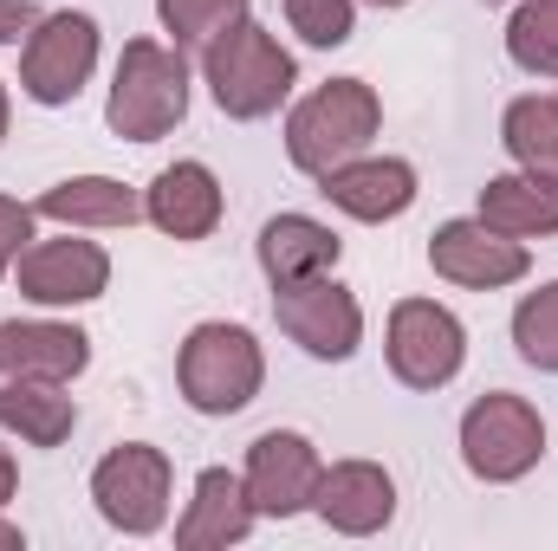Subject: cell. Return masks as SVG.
I'll return each mask as SVG.
<instances>
[{"label": "cell", "instance_id": "cell-1", "mask_svg": "<svg viewBox=\"0 0 558 551\" xmlns=\"http://www.w3.org/2000/svg\"><path fill=\"white\" fill-rule=\"evenodd\" d=\"M202 72H208L215 105H221L234 124H260V118H274L279 105L292 98V85H299L292 52L279 46L260 20L228 26V33L202 52Z\"/></svg>", "mask_w": 558, "mask_h": 551}, {"label": "cell", "instance_id": "cell-2", "mask_svg": "<svg viewBox=\"0 0 558 551\" xmlns=\"http://www.w3.org/2000/svg\"><path fill=\"white\" fill-rule=\"evenodd\" d=\"M377 131H384L377 91L364 78H331V85H318L312 98L292 105V118H286V156H292V169H305L318 182L338 162L364 156Z\"/></svg>", "mask_w": 558, "mask_h": 551}, {"label": "cell", "instance_id": "cell-3", "mask_svg": "<svg viewBox=\"0 0 558 551\" xmlns=\"http://www.w3.org/2000/svg\"><path fill=\"white\" fill-rule=\"evenodd\" d=\"M175 383L189 396L195 415H241L260 383H267V357H260V338L247 325H228V318H208L182 338V357H175Z\"/></svg>", "mask_w": 558, "mask_h": 551}, {"label": "cell", "instance_id": "cell-4", "mask_svg": "<svg viewBox=\"0 0 558 551\" xmlns=\"http://www.w3.org/2000/svg\"><path fill=\"white\" fill-rule=\"evenodd\" d=\"M182 118H189V65H182V46L131 39L124 59H118L111 98H105V124L124 143H156V137H169Z\"/></svg>", "mask_w": 558, "mask_h": 551}, {"label": "cell", "instance_id": "cell-5", "mask_svg": "<svg viewBox=\"0 0 558 551\" xmlns=\"http://www.w3.org/2000/svg\"><path fill=\"white\" fill-rule=\"evenodd\" d=\"M539 454H546V421L526 396L494 390L461 415V461H468L474 480H487V487L526 480L539 467Z\"/></svg>", "mask_w": 558, "mask_h": 551}, {"label": "cell", "instance_id": "cell-6", "mask_svg": "<svg viewBox=\"0 0 558 551\" xmlns=\"http://www.w3.org/2000/svg\"><path fill=\"white\" fill-rule=\"evenodd\" d=\"M274 318H279V331L305 357H318V364H344L364 344V305H357L351 285H338L331 273L274 285Z\"/></svg>", "mask_w": 558, "mask_h": 551}, {"label": "cell", "instance_id": "cell-7", "mask_svg": "<svg viewBox=\"0 0 558 551\" xmlns=\"http://www.w3.org/2000/svg\"><path fill=\"white\" fill-rule=\"evenodd\" d=\"M98 72V20L92 13H39V26L20 46V91L46 111L72 105L85 78Z\"/></svg>", "mask_w": 558, "mask_h": 551}, {"label": "cell", "instance_id": "cell-8", "mask_svg": "<svg viewBox=\"0 0 558 551\" xmlns=\"http://www.w3.org/2000/svg\"><path fill=\"white\" fill-rule=\"evenodd\" d=\"M169 454L149 448V441H124L111 448L98 467H92V500L105 513V526L131 532V539H149L162 519H169Z\"/></svg>", "mask_w": 558, "mask_h": 551}, {"label": "cell", "instance_id": "cell-9", "mask_svg": "<svg viewBox=\"0 0 558 551\" xmlns=\"http://www.w3.org/2000/svg\"><path fill=\"white\" fill-rule=\"evenodd\" d=\"M384 351H390L397 383H410V390H448V383L461 377V364H468V331H461V318H454L448 305H435V298H403V305L390 311Z\"/></svg>", "mask_w": 558, "mask_h": 551}, {"label": "cell", "instance_id": "cell-10", "mask_svg": "<svg viewBox=\"0 0 558 551\" xmlns=\"http://www.w3.org/2000/svg\"><path fill=\"white\" fill-rule=\"evenodd\" d=\"M428 267L454 285H468V292H500V285L526 279L533 254H526V241H513L474 215V221H441L428 234Z\"/></svg>", "mask_w": 558, "mask_h": 551}, {"label": "cell", "instance_id": "cell-11", "mask_svg": "<svg viewBox=\"0 0 558 551\" xmlns=\"http://www.w3.org/2000/svg\"><path fill=\"white\" fill-rule=\"evenodd\" d=\"M318 474H325V461H318V448L299 428H267L247 448V474L241 480H247V500H254L260 519H292V513L312 506Z\"/></svg>", "mask_w": 558, "mask_h": 551}, {"label": "cell", "instance_id": "cell-12", "mask_svg": "<svg viewBox=\"0 0 558 551\" xmlns=\"http://www.w3.org/2000/svg\"><path fill=\"white\" fill-rule=\"evenodd\" d=\"M111 285V254L98 241H33L20 254V298L33 305H92Z\"/></svg>", "mask_w": 558, "mask_h": 551}, {"label": "cell", "instance_id": "cell-13", "mask_svg": "<svg viewBox=\"0 0 558 551\" xmlns=\"http://www.w3.org/2000/svg\"><path fill=\"white\" fill-rule=\"evenodd\" d=\"M318 195L338 208V215H351V221H397V215H410L416 208V169L403 162V156H351V162H338L331 175H318Z\"/></svg>", "mask_w": 558, "mask_h": 551}, {"label": "cell", "instance_id": "cell-14", "mask_svg": "<svg viewBox=\"0 0 558 551\" xmlns=\"http://www.w3.org/2000/svg\"><path fill=\"white\" fill-rule=\"evenodd\" d=\"M312 513L344 539H371V532H384L397 519V480L377 461H338V467L318 474Z\"/></svg>", "mask_w": 558, "mask_h": 551}, {"label": "cell", "instance_id": "cell-15", "mask_svg": "<svg viewBox=\"0 0 558 551\" xmlns=\"http://www.w3.org/2000/svg\"><path fill=\"white\" fill-rule=\"evenodd\" d=\"M92 364V338L78 325L52 318H7L0 325V377H33V383H72Z\"/></svg>", "mask_w": 558, "mask_h": 551}, {"label": "cell", "instance_id": "cell-16", "mask_svg": "<svg viewBox=\"0 0 558 551\" xmlns=\"http://www.w3.org/2000/svg\"><path fill=\"white\" fill-rule=\"evenodd\" d=\"M254 500H247V480L228 474V467H202L195 474V493H189V513L175 519V546L182 551H228L254 532Z\"/></svg>", "mask_w": 558, "mask_h": 551}, {"label": "cell", "instance_id": "cell-17", "mask_svg": "<svg viewBox=\"0 0 558 551\" xmlns=\"http://www.w3.org/2000/svg\"><path fill=\"white\" fill-rule=\"evenodd\" d=\"M221 182L208 162H169L149 195H143V221H156L169 241H208L221 228Z\"/></svg>", "mask_w": 558, "mask_h": 551}, {"label": "cell", "instance_id": "cell-18", "mask_svg": "<svg viewBox=\"0 0 558 551\" xmlns=\"http://www.w3.org/2000/svg\"><path fill=\"white\" fill-rule=\"evenodd\" d=\"M33 215L59 221V228H137L143 221V195L111 182V175H72V182H52Z\"/></svg>", "mask_w": 558, "mask_h": 551}, {"label": "cell", "instance_id": "cell-19", "mask_svg": "<svg viewBox=\"0 0 558 551\" xmlns=\"http://www.w3.org/2000/svg\"><path fill=\"white\" fill-rule=\"evenodd\" d=\"M254 254H260V273L274 279V285H286V279L331 273L338 254H344V241H338L325 221H312V215H274V221L260 228Z\"/></svg>", "mask_w": 558, "mask_h": 551}, {"label": "cell", "instance_id": "cell-20", "mask_svg": "<svg viewBox=\"0 0 558 551\" xmlns=\"http://www.w3.org/2000/svg\"><path fill=\"white\" fill-rule=\"evenodd\" d=\"M481 221L513 234V241H546V234H558V182L533 175V169L494 175L481 188Z\"/></svg>", "mask_w": 558, "mask_h": 551}, {"label": "cell", "instance_id": "cell-21", "mask_svg": "<svg viewBox=\"0 0 558 551\" xmlns=\"http://www.w3.org/2000/svg\"><path fill=\"white\" fill-rule=\"evenodd\" d=\"M0 428L20 434L26 448H59L78 428V403L65 383H33V377H0Z\"/></svg>", "mask_w": 558, "mask_h": 551}, {"label": "cell", "instance_id": "cell-22", "mask_svg": "<svg viewBox=\"0 0 558 551\" xmlns=\"http://www.w3.org/2000/svg\"><path fill=\"white\" fill-rule=\"evenodd\" d=\"M500 137H507L520 169L558 182V98H513L500 118Z\"/></svg>", "mask_w": 558, "mask_h": 551}, {"label": "cell", "instance_id": "cell-23", "mask_svg": "<svg viewBox=\"0 0 558 551\" xmlns=\"http://www.w3.org/2000/svg\"><path fill=\"white\" fill-rule=\"evenodd\" d=\"M156 20H162L169 46H182V52H208L228 26L247 20V0H156Z\"/></svg>", "mask_w": 558, "mask_h": 551}, {"label": "cell", "instance_id": "cell-24", "mask_svg": "<svg viewBox=\"0 0 558 551\" xmlns=\"http://www.w3.org/2000/svg\"><path fill=\"white\" fill-rule=\"evenodd\" d=\"M507 59L533 78H558V0H520L507 20Z\"/></svg>", "mask_w": 558, "mask_h": 551}, {"label": "cell", "instance_id": "cell-25", "mask_svg": "<svg viewBox=\"0 0 558 551\" xmlns=\"http://www.w3.org/2000/svg\"><path fill=\"white\" fill-rule=\"evenodd\" d=\"M513 344H520V357H526L533 370L558 377V279L539 285V292H526V298L513 305Z\"/></svg>", "mask_w": 558, "mask_h": 551}, {"label": "cell", "instance_id": "cell-26", "mask_svg": "<svg viewBox=\"0 0 558 551\" xmlns=\"http://www.w3.org/2000/svg\"><path fill=\"white\" fill-rule=\"evenodd\" d=\"M286 20L305 46H344L357 33V0H286Z\"/></svg>", "mask_w": 558, "mask_h": 551}, {"label": "cell", "instance_id": "cell-27", "mask_svg": "<svg viewBox=\"0 0 558 551\" xmlns=\"http://www.w3.org/2000/svg\"><path fill=\"white\" fill-rule=\"evenodd\" d=\"M33 221H39V215H33L26 201H7V195H0V279L13 273L20 254L33 247Z\"/></svg>", "mask_w": 558, "mask_h": 551}, {"label": "cell", "instance_id": "cell-28", "mask_svg": "<svg viewBox=\"0 0 558 551\" xmlns=\"http://www.w3.org/2000/svg\"><path fill=\"white\" fill-rule=\"evenodd\" d=\"M33 26H39V7L33 0H0V46H20Z\"/></svg>", "mask_w": 558, "mask_h": 551}, {"label": "cell", "instance_id": "cell-29", "mask_svg": "<svg viewBox=\"0 0 558 551\" xmlns=\"http://www.w3.org/2000/svg\"><path fill=\"white\" fill-rule=\"evenodd\" d=\"M13 480H20V467H13V454H7V448H0V506H7V500H13Z\"/></svg>", "mask_w": 558, "mask_h": 551}, {"label": "cell", "instance_id": "cell-30", "mask_svg": "<svg viewBox=\"0 0 558 551\" xmlns=\"http://www.w3.org/2000/svg\"><path fill=\"white\" fill-rule=\"evenodd\" d=\"M26 546V532H20V526H7V519H0V551H20Z\"/></svg>", "mask_w": 558, "mask_h": 551}, {"label": "cell", "instance_id": "cell-31", "mask_svg": "<svg viewBox=\"0 0 558 551\" xmlns=\"http://www.w3.org/2000/svg\"><path fill=\"white\" fill-rule=\"evenodd\" d=\"M7 118H13V105H7V85H0V143H7Z\"/></svg>", "mask_w": 558, "mask_h": 551}, {"label": "cell", "instance_id": "cell-32", "mask_svg": "<svg viewBox=\"0 0 558 551\" xmlns=\"http://www.w3.org/2000/svg\"><path fill=\"white\" fill-rule=\"evenodd\" d=\"M371 7H410V0H371Z\"/></svg>", "mask_w": 558, "mask_h": 551}, {"label": "cell", "instance_id": "cell-33", "mask_svg": "<svg viewBox=\"0 0 558 551\" xmlns=\"http://www.w3.org/2000/svg\"><path fill=\"white\" fill-rule=\"evenodd\" d=\"M487 7H500V0H487Z\"/></svg>", "mask_w": 558, "mask_h": 551}]
</instances>
